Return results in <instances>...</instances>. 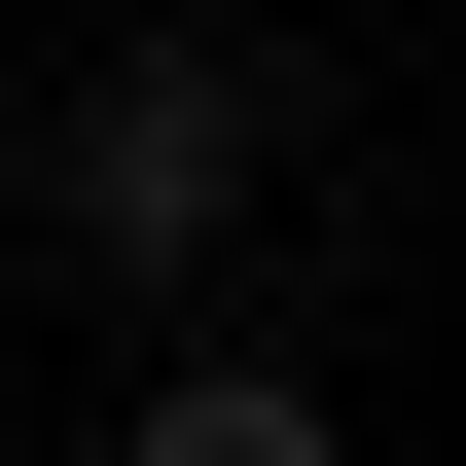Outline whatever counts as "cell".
<instances>
[{"label": "cell", "mask_w": 466, "mask_h": 466, "mask_svg": "<svg viewBox=\"0 0 466 466\" xmlns=\"http://www.w3.org/2000/svg\"><path fill=\"white\" fill-rule=\"evenodd\" d=\"M251 144H288V72H251V36H108V72L36 108V216H72V288H216Z\"/></svg>", "instance_id": "6da1fadb"}, {"label": "cell", "mask_w": 466, "mask_h": 466, "mask_svg": "<svg viewBox=\"0 0 466 466\" xmlns=\"http://www.w3.org/2000/svg\"><path fill=\"white\" fill-rule=\"evenodd\" d=\"M144 466H323V395H288V359H179V395H144Z\"/></svg>", "instance_id": "7a4b0ae2"}]
</instances>
